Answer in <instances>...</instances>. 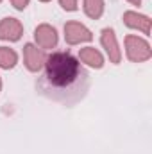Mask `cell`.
Returning <instances> with one entry per match:
<instances>
[{"label":"cell","instance_id":"obj_1","mask_svg":"<svg viewBox=\"0 0 152 154\" xmlns=\"http://www.w3.org/2000/svg\"><path fill=\"white\" fill-rule=\"evenodd\" d=\"M41 90L56 100H72L88 88V74L75 56L65 50L52 52L45 59Z\"/></svg>","mask_w":152,"mask_h":154},{"label":"cell","instance_id":"obj_7","mask_svg":"<svg viewBox=\"0 0 152 154\" xmlns=\"http://www.w3.org/2000/svg\"><path fill=\"white\" fill-rule=\"evenodd\" d=\"M23 34V25L16 18H4L0 22V39L4 41H18Z\"/></svg>","mask_w":152,"mask_h":154},{"label":"cell","instance_id":"obj_13","mask_svg":"<svg viewBox=\"0 0 152 154\" xmlns=\"http://www.w3.org/2000/svg\"><path fill=\"white\" fill-rule=\"evenodd\" d=\"M11 4H13L18 11H23V9L29 5V0H11Z\"/></svg>","mask_w":152,"mask_h":154},{"label":"cell","instance_id":"obj_6","mask_svg":"<svg viewBox=\"0 0 152 154\" xmlns=\"http://www.w3.org/2000/svg\"><path fill=\"white\" fill-rule=\"evenodd\" d=\"M34 39H36V45H38L39 48H54L56 45H57V31L52 27V25H48V23H41L36 27V31H34Z\"/></svg>","mask_w":152,"mask_h":154},{"label":"cell","instance_id":"obj_12","mask_svg":"<svg viewBox=\"0 0 152 154\" xmlns=\"http://www.w3.org/2000/svg\"><path fill=\"white\" fill-rule=\"evenodd\" d=\"M65 11H77V0H59Z\"/></svg>","mask_w":152,"mask_h":154},{"label":"cell","instance_id":"obj_11","mask_svg":"<svg viewBox=\"0 0 152 154\" xmlns=\"http://www.w3.org/2000/svg\"><path fill=\"white\" fill-rule=\"evenodd\" d=\"M84 13L91 20H99L104 14V0H84Z\"/></svg>","mask_w":152,"mask_h":154},{"label":"cell","instance_id":"obj_16","mask_svg":"<svg viewBox=\"0 0 152 154\" xmlns=\"http://www.w3.org/2000/svg\"><path fill=\"white\" fill-rule=\"evenodd\" d=\"M39 2H50V0H39Z\"/></svg>","mask_w":152,"mask_h":154},{"label":"cell","instance_id":"obj_4","mask_svg":"<svg viewBox=\"0 0 152 154\" xmlns=\"http://www.w3.org/2000/svg\"><path fill=\"white\" fill-rule=\"evenodd\" d=\"M100 43L102 47L106 48V54L109 57V61L118 65L122 61V50H120V45H118V39H116V34L111 27L104 29L102 34H100Z\"/></svg>","mask_w":152,"mask_h":154},{"label":"cell","instance_id":"obj_10","mask_svg":"<svg viewBox=\"0 0 152 154\" xmlns=\"http://www.w3.org/2000/svg\"><path fill=\"white\" fill-rule=\"evenodd\" d=\"M16 63H18L16 50L9 48V47H0V68L9 70V68H14Z\"/></svg>","mask_w":152,"mask_h":154},{"label":"cell","instance_id":"obj_8","mask_svg":"<svg viewBox=\"0 0 152 154\" xmlns=\"http://www.w3.org/2000/svg\"><path fill=\"white\" fill-rule=\"evenodd\" d=\"M123 23L131 29H136L143 34H150V18L147 14H140L136 11H125L123 13Z\"/></svg>","mask_w":152,"mask_h":154},{"label":"cell","instance_id":"obj_9","mask_svg":"<svg viewBox=\"0 0 152 154\" xmlns=\"http://www.w3.org/2000/svg\"><path fill=\"white\" fill-rule=\"evenodd\" d=\"M79 61H82L90 68H102L104 66V56L95 47H84L79 50Z\"/></svg>","mask_w":152,"mask_h":154},{"label":"cell","instance_id":"obj_15","mask_svg":"<svg viewBox=\"0 0 152 154\" xmlns=\"http://www.w3.org/2000/svg\"><path fill=\"white\" fill-rule=\"evenodd\" d=\"M0 90H2V79H0Z\"/></svg>","mask_w":152,"mask_h":154},{"label":"cell","instance_id":"obj_17","mask_svg":"<svg viewBox=\"0 0 152 154\" xmlns=\"http://www.w3.org/2000/svg\"><path fill=\"white\" fill-rule=\"evenodd\" d=\"M0 4H2V0H0Z\"/></svg>","mask_w":152,"mask_h":154},{"label":"cell","instance_id":"obj_3","mask_svg":"<svg viewBox=\"0 0 152 154\" xmlns=\"http://www.w3.org/2000/svg\"><path fill=\"white\" fill-rule=\"evenodd\" d=\"M65 39H66L68 45H79V43L91 41L93 34L81 22H66V25H65Z\"/></svg>","mask_w":152,"mask_h":154},{"label":"cell","instance_id":"obj_5","mask_svg":"<svg viewBox=\"0 0 152 154\" xmlns=\"http://www.w3.org/2000/svg\"><path fill=\"white\" fill-rule=\"evenodd\" d=\"M45 54L41 52V48H38V45L34 43H27L23 47V63L27 66L29 72H39L45 65Z\"/></svg>","mask_w":152,"mask_h":154},{"label":"cell","instance_id":"obj_14","mask_svg":"<svg viewBox=\"0 0 152 154\" xmlns=\"http://www.w3.org/2000/svg\"><path fill=\"white\" fill-rule=\"evenodd\" d=\"M129 4H132V5H141V0H127Z\"/></svg>","mask_w":152,"mask_h":154},{"label":"cell","instance_id":"obj_2","mask_svg":"<svg viewBox=\"0 0 152 154\" xmlns=\"http://www.w3.org/2000/svg\"><path fill=\"white\" fill-rule=\"evenodd\" d=\"M125 54H127V57H129L132 63L149 61L152 57L150 43H149L147 39L140 38V36L129 34V36H125Z\"/></svg>","mask_w":152,"mask_h":154}]
</instances>
